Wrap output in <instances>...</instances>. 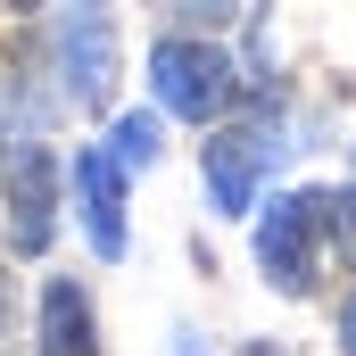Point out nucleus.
Returning a JSON list of instances; mask_svg holds the SVG:
<instances>
[{"instance_id":"nucleus-4","label":"nucleus","mask_w":356,"mask_h":356,"mask_svg":"<svg viewBox=\"0 0 356 356\" xmlns=\"http://www.w3.org/2000/svg\"><path fill=\"white\" fill-rule=\"evenodd\" d=\"M75 216H83V241L91 257H124V166L108 158V141H91L75 158Z\"/></svg>"},{"instance_id":"nucleus-8","label":"nucleus","mask_w":356,"mask_h":356,"mask_svg":"<svg viewBox=\"0 0 356 356\" xmlns=\"http://www.w3.org/2000/svg\"><path fill=\"white\" fill-rule=\"evenodd\" d=\"M108 158H116L124 175H141V166L158 158V108H141V116H116V124H108Z\"/></svg>"},{"instance_id":"nucleus-10","label":"nucleus","mask_w":356,"mask_h":356,"mask_svg":"<svg viewBox=\"0 0 356 356\" xmlns=\"http://www.w3.org/2000/svg\"><path fill=\"white\" fill-rule=\"evenodd\" d=\"M340 348L356 356V298H348V315H340Z\"/></svg>"},{"instance_id":"nucleus-2","label":"nucleus","mask_w":356,"mask_h":356,"mask_svg":"<svg viewBox=\"0 0 356 356\" xmlns=\"http://www.w3.org/2000/svg\"><path fill=\"white\" fill-rule=\"evenodd\" d=\"M149 91H158V108H166V116H191V124H207V116L232 99V58H224L216 42L166 33V42L149 50Z\"/></svg>"},{"instance_id":"nucleus-6","label":"nucleus","mask_w":356,"mask_h":356,"mask_svg":"<svg viewBox=\"0 0 356 356\" xmlns=\"http://www.w3.org/2000/svg\"><path fill=\"white\" fill-rule=\"evenodd\" d=\"M58 67H67V99H108V83H116V25L99 8H67L58 17Z\"/></svg>"},{"instance_id":"nucleus-5","label":"nucleus","mask_w":356,"mask_h":356,"mask_svg":"<svg viewBox=\"0 0 356 356\" xmlns=\"http://www.w3.org/2000/svg\"><path fill=\"white\" fill-rule=\"evenodd\" d=\"M50 207H58V166H50V149L42 141H17L8 149V241L33 257V249H50Z\"/></svg>"},{"instance_id":"nucleus-1","label":"nucleus","mask_w":356,"mask_h":356,"mask_svg":"<svg viewBox=\"0 0 356 356\" xmlns=\"http://www.w3.org/2000/svg\"><path fill=\"white\" fill-rule=\"evenodd\" d=\"M332 232V191H282L257 216V266L273 290H307L315 282V241Z\"/></svg>"},{"instance_id":"nucleus-3","label":"nucleus","mask_w":356,"mask_h":356,"mask_svg":"<svg viewBox=\"0 0 356 356\" xmlns=\"http://www.w3.org/2000/svg\"><path fill=\"white\" fill-rule=\"evenodd\" d=\"M273 141L266 124H232V133H216L207 141V199L224 207V216H249L257 207V182H266V166H273Z\"/></svg>"},{"instance_id":"nucleus-12","label":"nucleus","mask_w":356,"mask_h":356,"mask_svg":"<svg viewBox=\"0 0 356 356\" xmlns=\"http://www.w3.org/2000/svg\"><path fill=\"white\" fill-rule=\"evenodd\" d=\"M249 356H273V348H249Z\"/></svg>"},{"instance_id":"nucleus-7","label":"nucleus","mask_w":356,"mask_h":356,"mask_svg":"<svg viewBox=\"0 0 356 356\" xmlns=\"http://www.w3.org/2000/svg\"><path fill=\"white\" fill-rule=\"evenodd\" d=\"M42 356H99V323H91V298L75 282L42 290Z\"/></svg>"},{"instance_id":"nucleus-9","label":"nucleus","mask_w":356,"mask_h":356,"mask_svg":"<svg viewBox=\"0 0 356 356\" xmlns=\"http://www.w3.org/2000/svg\"><path fill=\"white\" fill-rule=\"evenodd\" d=\"M332 232H340V249L356 266V191H332Z\"/></svg>"},{"instance_id":"nucleus-11","label":"nucleus","mask_w":356,"mask_h":356,"mask_svg":"<svg viewBox=\"0 0 356 356\" xmlns=\"http://www.w3.org/2000/svg\"><path fill=\"white\" fill-rule=\"evenodd\" d=\"M175 356H207V348H199V332H175Z\"/></svg>"}]
</instances>
